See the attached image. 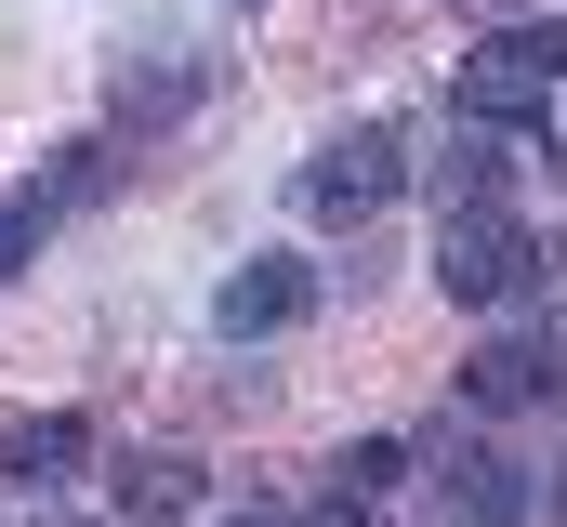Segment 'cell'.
Here are the masks:
<instances>
[{
	"mask_svg": "<svg viewBox=\"0 0 567 527\" xmlns=\"http://www.w3.org/2000/svg\"><path fill=\"white\" fill-rule=\"evenodd\" d=\"M567 106V27H488L462 53V120H502V132H542Z\"/></svg>",
	"mask_w": 567,
	"mask_h": 527,
	"instance_id": "1",
	"label": "cell"
},
{
	"mask_svg": "<svg viewBox=\"0 0 567 527\" xmlns=\"http://www.w3.org/2000/svg\"><path fill=\"white\" fill-rule=\"evenodd\" d=\"M410 172H423V158H410V132H396V120H343L317 158H303V211H317V225H370Z\"/></svg>",
	"mask_w": 567,
	"mask_h": 527,
	"instance_id": "2",
	"label": "cell"
},
{
	"mask_svg": "<svg viewBox=\"0 0 567 527\" xmlns=\"http://www.w3.org/2000/svg\"><path fill=\"white\" fill-rule=\"evenodd\" d=\"M542 264L555 251H542L515 211H449V225H435V290H449V303H528Z\"/></svg>",
	"mask_w": 567,
	"mask_h": 527,
	"instance_id": "3",
	"label": "cell"
},
{
	"mask_svg": "<svg viewBox=\"0 0 567 527\" xmlns=\"http://www.w3.org/2000/svg\"><path fill=\"white\" fill-rule=\"evenodd\" d=\"M435 515H449V527H542L555 502L528 488V462H502V448L449 435V462H435Z\"/></svg>",
	"mask_w": 567,
	"mask_h": 527,
	"instance_id": "4",
	"label": "cell"
},
{
	"mask_svg": "<svg viewBox=\"0 0 567 527\" xmlns=\"http://www.w3.org/2000/svg\"><path fill=\"white\" fill-rule=\"evenodd\" d=\"M198 93H212V53H198V40H120V66H106V106L145 120V132L185 120Z\"/></svg>",
	"mask_w": 567,
	"mask_h": 527,
	"instance_id": "5",
	"label": "cell"
},
{
	"mask_svg": "<svg viewBox=\"0 0 567 527\" xmlns=\"http://www.w3.org/2000/svg\"><path fill=\"white\" fill-rule=\"evenodd\" d=\"M303 317H317V277L290 251L225 264V290H212V330H225V343H265V330H303Z\"/></svg>",
	"mask_w": 567,
	"mask_h": 527,
	"instance_id": "6",
	"label": "cell"
},
{
	"mask_svg": "<svg viewBox=\"0 0 567 527\" xmlns=\"http://www.w3.org/2000/svg\"><path fill=\"white\" fill-rule=\"evenodd\" d=\"M555 330H502V343H475V356H462V409H475V422H515V409H542V395H555Z\"/></svg>",
	"mask_w": 567,
	"mask_h": 527,
	"instance_id": "7",
	"label": "cell"
},
{
	"mask_svg": "<svg viewBox=\"0 0 567 527\" xmlns=\"http://www.w3.org/2000/svg\"><path fill=\"white\" fill-rule=\"evenodd\" d=\"M423 185L449 198V211H502V185H515V132L449 106V132H435V158H423Z\"/></svg>",
	"mask_w": 567,
	"mask_h": 527,
	"instance_id": "8",
	"label": "cell"
},
{
	"mask_svg": "<svg viewBox=\"0 0 567 527\" xmlns=\"http://www.w3.org/2000/svg\"><path fill=\"white\" fill-rule=\"evenodd\" d=\"M106 488H120V527H185L198 515V462L185 448H120Z\"/></svg>",
	"mask_w": 567,
	"mask_h": 527,
	"instance_id": "9",
	"label": "cell"
},
{
	"mask_svg": "<svg viewBox=\"0 0 567 527\" xmlns=\"http://www.w3.org/2000/svg\"><path fill=\"white\" fill-rule=\"evenodd\" d=\"M80 462H93V422H80V409H40V422L0 435V475H13V488H66Z\"/></svg>",
	"mask_w": 567,
	"mask_h": 527,
	"instance_id": "10",
	"label": "cell"
},
{
	"mask_svg": "<svg viewBox=\"0 0 567 527\" xmlns=\"http://www.w3.org/2000/svg\"><path fill=\"white\" fill-rule=\"evenodd\" d=\"M53 211H66L53 185H27V198H0V290H13L27 264H40V238H53Z\"/></svg>",
	"mask_w": 567,
	"mask_h": 527,
	"instance_id": "11",
	"label": "cell"
},
{
	"mask_svg": "<svg viewBox=\"0 0 567 527\" xmlns=\"http://www.w3.org/2000/svg\"><path fill=\"white\" fill-rule=\"evenodd\" d=\"M396 475H410V448H396V435H357V448L330 462V488H357V502H383Z\"/></svg>",
	"mask_w": 567,
	"mask_h": 527,
	"instance_id": "12",
	"label": "cell"
},
{
	"mask_svg": "<svg viewBox=\"0 0 567 527\" xmlns=\"http://www.w3.org/2000/svg\"><path fill=\"white\" fill-rule=\"evenodd\" d=\"M106 185H120V145H93V132L53 145V198H106Z\"/></svg>",
	"mask_w": 567,
	"mask_h": 527,
	"instance_id": "13",
	"label": "cell"
},
{
	"mask_svg": "<svg viewBox=\"0 0 567 527\" xmlns=\"http://www.w3.org/2000/svg\"><path fill=\"white\" fill-rule=\"evenodd\" d=\"M303 527H383V502H357V488H317V515Z\"/></svg>",
	"mask_w": 567,
	"mask_h": 527,
	"instance_id": "14",
	"label": "cell"
},
{
	"mask_svg": "<svg viewBox=\"0 0 567 527\" xmlns=\"http://www.w3.org/2000/svg\"><path fill=\"white\" fill-rule=\"evenodd\" d=\"M542 502H555V515H567V462H555V488H542Z\"/></svg>",
	"mask_w": 567,
	"mask_h": 527,
	"instance_id": "15",
	"label": "cell"
},
{
	"mask_svg": "<svg viewBox=\"0 0 567 527\" xmlns=\"http://www.w3.org/2000/svg\"><path fill=\"white\" fill-rule=\"evenodd\" d=\"M225 527H290V515H225Z\"/></svg>",
	"mask_w": 567,
	"mask_h": 527,
	"instance_id": "16",
	"label": "cell"
}]
</instances>
